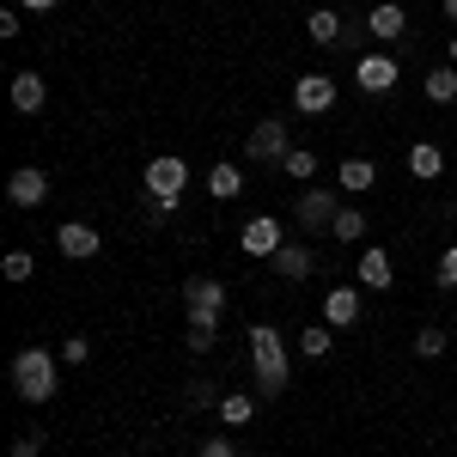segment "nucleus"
Masks as SVG:
<instances>
[{"instance_id": "nucleus-1", "label": "nucleus", "mask_w": 457, "mask_h": 457, "mask_svg": "<svg viewBox=\"0 0 457 457\" xmlns=\"http://www.w3.org/2000/svg\"><path fill=\"white\" fill-rule=\"evenodd\" d=\"M250 372H256V396H262V403H275V396L293 385L281 329H275V323H250Z\"/></svg>"}, {"instance_id": "nucleus-2", "label": "nucleus", "mask_w": 457, "mask_h": 457, "mask_svg": "<svg viewBox=\"0 0 457 457\" xmlns=\"http://www.w3.org/2000/svg\"><path fill=\"white\" fill-rule=\"evenodd\" d=\"M12 390H19L25 403H49V396L62 390V353L19 348V353H12Z\"/></svg>"}, {"instance_id": "nucleus-3", "label": "nucleus", "mask_w": 457, "mask_h": 457, "mask_svg": "<svg viewBox=\"0 0 457 457\" xmlns=\"http://www.w3.org/2000/svg\"><path fill=\"white\" fill-rule=\"evenodd\" d=\"M141 189L146 195H159V202H183V189H189V165L177 159V153H165V159H153L141 171Z\"/></svg>"}, {"instance_id": "nucleus-4", "label": "nucleus", "mask_w": 457, "mask_h": 457, "mask_svg": "<svg viewBox=\"0 0 457 457\" xmlns=\"http://www.w3.org/2000/svg\"><path fill=\"white\" fill-rule=\"evenodd\" d=\"M245 153H250V159H262V165H281L287 153H293V135H287V122H281V116L256 122V129L245 135Z\"/></svg>"}, {"instance_id": "nucleus-5", "label": "nucleus", "mask_w": 457, "mask_h": 457, "mask_svg": "<svg viewBox=\"0 0 457 457\" xmlns=\"http://www.w3.org/2000/svg\"><path fill=\"white\" fill-rule=\"evenodd\" d=\"M336 213H342V202H336V189H323V183H312V189L293 202V220H299L305 232H329Z\"/></svg>"}, {"instance_id": "nucleus-6", "label": "nucleus", "mask_w": 457, "mask_h": 457, "mask_svg": "<svg viewBox=\"0 0 457 457\" xmlns=\"http://www.w3.org/2000/svg\"><path fill=\"white\" fill-rule=\"evenodd\" d=\"M293 104L305 110V116L336 110V79H329V73H299V79H293Z\"/></svg>"}, {"instance_id": "nucleus-7", "label": "nucleus", "mask_w": 457, "mask_h": 457, "mask_svg": "<svg viewBox=\"0 0 457 457\" xmlns=\"http://www.w3.org/2000/svg\"><path fill=\"white\" fill-rule=\"evenodd\" d=\"M6 202H12V208H43V202H49V171L19 165V171L6 177Z\"/></svg>"}, {"instance_id": "nucleus-8", "label": "nucleus", "mask_w": 457, "mask_h": 457, "mask_svg": "<svg viewBox=\"0 0 457 457\" xmlns=\"http://www.w3.org/2000/svg\"><path fill=\"white\" fill-rule=\"evenodd\" d=\"M353 79H360V92H372V98H385V92H396V62L390 55H360L353 62Z\"/></svg>"}, {"instance_id": "nucleus-9", "label": "nucleus", "mask_w": 457, "mask_h": 457, "mask_svg": "<svg viewBox=\"0 0 457 457\" xmlns=\"http://www.w3.org/2000/svg\"><path fill=\"white\" fill-rule=\"evenodd\" d=\"M55 250L73 256V262H86V256H98V250H104V232H98V226H86V220H68V226L55 232Z\"/></svg>"}, {"instance_id": "nucleus-10", "label": "nucleus", "mask_w": 457, "mask_h": 457, "mask_svg": "<svg viewBox=\"0 0 457 457\" xmlns=\"http://www.w3.org/2000/svg\"><path fill=\"white\" fill-rule=\"evenodd\" d=\"M238 245H245V256H275V250H281V220H275V213H256V220H245Z\"/></svg>"}, {"instance_id": "nucleus-11", "label": "nucleus", "mask_w": 457, "mask_h": 457, "mask_svg": "<svg viewBox=\"0 0 457 457\" xmlns=\"http://www.w3.org/2000/svg\"><path fill=\"white\" fill-rule=\"evenodd\" d=\"M183 312H226V287L213 275H189L183 281Z\"/></svg>"}, {"instance_id": "nucleus-12", "label": "nucleus", "mask_w": 457, "mask_h": 457, "mask_svg": "<svg viewBox=\"0 0 457 457\" xmlns=\"http://www.w3.org/2000/svg\"><path fill=\"white\" fill-rule=\"evenodd\" d=\"M403 31H409V12H403L396 0H378V6L366 12V37H378V43H396Z\"/></svg>"}, {"instance_id": "nucleus-13", "label": "nucleus", "mask_w": 457, "mask_h": 457, "mask_svg": "<svg viewBox=\"0 0 457 457\" xmlns=\"http://www.w3.org/2000/svg\"><path fill=\"white\" fill-rule=\"evenodd\" d=\"M323 323H329V329L360 323V293H353V287H329V293H323Z\"/></svg>"}, {"instance_id": "nucleus-14", "label": "nucleus", "mask_w": 457, "mask_h": 457, "mask_svg": "<svg viewBox=\"0 0 457 457\" xmlns=\"http://www.w3.org/2000/svg\"><path fill=\"white\" fill-rule=\"evenodd\" d=\"M269 269L281 275V281H305L317 269V256H312V245H281L275 256H269Z\"/></svg>"}, {"instance_id": "nucleus-15", "label": "nucleus", "mask_w": 457, "mask_h": 457, "mask_svg": "<svg viewBox=\"0 0 457 457\" xmlns=\"http://www.w3.org/2000/svg\"><path fill=\"white\" fill-rule=\"evenodd\" d=\"M43 104H49L43 73H12V110H19V116H37Z\"/></svg>"}, {"instance_id": "nucleus-16", "label": "nucleus", "mask_w": 457, "mask_h": 457, "mask_svg": "<svg viewBox=\"0 0 457 457\" xmlns=\"http://www.w3.org/2000/svg\"><path fill=\"white\" fill-rule=\"evenodd\" d=\"M353 275H360V287H372V293H385V287L396 281V269H390V256H385L378 245L360 250V269H353Z\"/></svg>"}, {"instance_id": "nucleus-17", "label": "nucleus", "mask_w": 457, "mask_h": 457, "mask_svg": "<svg viewBox=\"0 0 457 457\" xmlns=\"http://www.w3.org/2000/svg\"><path fill=\"white\" fill-rule=\"evenodd\" d=\"M305 31H312V43H323V49H336V43H348V19L323 6V12H312V19H305Z\"/></svg>"}, {"instance_id": "nucleus-18", "label": "nucleus", "mask_w": 457, "mask_h": 457, "mask_svg": "<svg viewBox=\"0 0 457 457\" xmlns=\"http://www.w3.org/2000/svg\"><path fill=\"white\" fill-rule=\"evenodd\" d=\"M336 183H342L348 195H366V189H378V165H372V159H342Z\"/></svg>"}, {"instance_id": "nucleus-19", "label": "nucleus", "mask_w": 457, "mask_h": 457, "mask_svg": "<svg viewBox=\"0 0 457 457\" xmlns=\"http://www.w3.org/2000/svg\"><path fill=\"white\" fill-rule=\"evenodd\" d=\"M256 403H262L256 390H226V396H220V421H226V427H245L250 415H256Z\"/></svg>"}, {"instance_id": "nucleus-20", "label": "nucleus", "mask_w": 457, "mask_h": 457, "mask_svg": "<svg viewBox=\"0 0 457 457\" xmlns=\"http://www.w3.org/2000/svg\"><path fill=\"white\" fill-rule=\"evenodd\" d=\"M409 171L421 177V183H433V177L445 171V153H439L433 141H415V146H409Z\"/></svg>"}, {"instance_id": "nucleus-21", "label": "nucleus", "mask_w": 457, "mask_h": 457, "mask_svg": "<svg viewBox=\"0 0 457 457\" xmlns=\"http://www.w3.org/2000/svg\"><path fill=\"white\" fill-rule=\"evenodd\" d=\"M329 238H336V245H360V238H366V213L342 208L336 220H329Z\"/></svg>"}, {"instance_id": "nucleus-22", "label": "nucleus", "mask_w": 457, "mask_h": 457, "mask_svg": "<svg viewBox=\"0 0 457 457\" xmlns=\"http://www.w3.org/2000/svg\"><path fill=\"white\" fill-rule=\"evenodd\" d=\"M238 189H245V171H238V165H213L208 171V195L213 202H232Z\"/></svg>"}, {"instance_id": "nucleus-23", "label": "nucleus", "mask_w": 457, "mask_h": 457, "mask_svg": "<svg viewBox=\"0 0 457 457\" xmlns=\"http://www.w3.org/2000/svg\"><path fill=\"white\" fill-rule=\"evenodd\" d=\"M427 98L433 104H457V68L445 62V68H427Z\"/></svg>"}, {"instance_id": "nucleus-24", "label": "nucleus", "mask_w": 457, "mask_h": 457, "mask_svg": "<svg viewBox=\"0 0 457 457\" xmlns=\"http://www.w3.org/2000/svg\"><path fill=\"white\" fill-rule=\"evenodd\" d=\"M281 171L293 177V183H312V177H317V153H312V146H293V153L281 159Z\"/></svg>"}, {"instance_id": "nucleus-25", "label": "nucleus", "mask_w": 457, "mask_h": 457, "mask_svg": "<svg viewBox=\"0 0 457 457\" xmlns=\"http://www.w3.org/2000/svg\"><path fill=\"white\" fill-rule=\"evenodd\" d=\"M0 275H6V281H31L37 262L25 256V250H6V256H0Z\"/></svg>"}, {"instance_id": "nucleus-26", "label": "nucleus", "mask_w": 457, "mask_h": 457, "mask_svg": "<svg viewBox=\"0 0 457 457\" xmlns=\"http://www.w3.org/2000/svg\"><path fill=\"white\" fill-rule=\"evenodd\" d=\"M445 348H452V336H445V329H415V353H421V360H439Z\"/></svg>"}, {"instance_id": "nucleus-27", "label": "nucleus", "mask_w": 457, "mask_h": 457, "mask_svg": "<svg viewBox=\"0 0 457 457\" xmlns=\"http://www.w3.org/2000/svg\"><path fill=\"white\" fill-rule=\"evenodd\" d=\"M183 409H220V390H213L208 378H195V385L183 390Z\"/></svg>"}, {"instance_id": "nucleus-28", "label": "nucleus", "mask_w": 457, "mask_h": 457, "mask_svg": "<svg viewBox=\"0 0 457 457\" xmlns=\"http://www.w3.org/2000/svg\"><path fill=\"white\" fill-rule=\"evenodd\" d=\"M329 336H336L329 323H323V329H305V336H299V353H305V360H323V353H329Z\"/></svg>"}, {"instance_id": "nucleus-29", "label": "nucleus", "mask_w": 457, "mask_h": 457, "mask_svg": "<svg viewBox=\"0 0 457 457\" xmlns=\"http://www.w3.org/2000/svg\"><path fill=\"white\" fill-rule=\"evenodd\" d=\"M220 342V329H202V323H183V348L189 353H208Z\"/></svg>"}, {"instance_id": "nucleus-30", "label": "nucleus", "mask_w": 457, "mask_h": 457, "mask_svg": "<svg viewBox=\"0 0 457 457\" xmlns=\"http://www.w3.org/2000/svg\"><path fill=\"white\" fill-rule=\"evenodd\" d=\"M171 208H177V202H159V195H146V189H141V220H146V226H165Z\"/></svg>"}, {"instance_id": "nucleus-31", "label": "nucleus", "mask_w": 457, "mask_h": 457, "mask_svg": "<svg viewBox=\"0 0 457 457\" xmlns=\"http://www.w3.org/2000/svg\"><path fill=\"white\" fill-rule=\"evenodd\" d=\"M86 360H92V342L86 336H68L62 342V366H86Z\"/></svg>"}, {"instance_id": "nucleus-32", "label": "nucleus", "mask_w": 457, "mask_h": 457, "mask_svg": "<svg viewBox=\"0 0 457 457\" xmlns=\"http://www.w3.org/2000/svg\"><path fill=\"white\" fill-rule=\"evenodd\" d=\"M12 457H43V427H37V433H19V439H12Z\"/></svg>"}, {"instance_id": "nucleus-33", "label": "nucleus", "mask_w": 457, "mask_h": 457, "mask_svg": "<svg viewBox=\"0 0 457 457\" xmlns=\"http://www.w3.org/2000/svg\"><path fill=\"white\" fill-rule=\"evenodd\" d=\"M439 287H445V293H457V245L439 256Z\"/></svg>"}, {"instance_id": "nucleus-34", "label": "nucleus", "mask_w": 457, "mask_h": 457, "mask_svg": "<svg viewBox=\"0 0 457 457\" xmlns=\"http://www.w3.org/2000/svg\"><path fill=\"white\" fill-rule=\"evenodd\" d=\"M195 457H238V445H232V439H202Z\"/></svg>"}, {"instance_id": "nucleus-35", "label": "nucleus", "mask_w": 457, "mask_h": 457, "mask_svg": "<svg viewBox=\"0 0 457 457\" xmlns=\"http://www.w3.org/2000/svg\"><path fill=\"white\" fill-rule=\"evenodd\" d=\"M19 25H25V19H19V6L6 0V12H0V37H19Z\"/></svg>"}, {"instance_id": "nucleus-36", "label": "nucleus", "mask_w": 457, "mask_h": 457, "mask_svg": "<svg viewBox=\"0 0 457 457\" xmlns=\"http://www.w3.org/2000/svg\"><path fill=\"white\" fill-rule=\"evenodd\" d=\"M12 6H19V12H49L55 0H12Z\"/></svg>"}, {"instance_id": "nucleus-37", "label": "nucleus", "mask_w": 457, "mask_h": 457, "mask_svg": "<svg viewBox=\"0 0 457 457\" xmlns=\"http://www.w3.org/2000/svg\"><path fill=\"white\" fill-rule=\"evenodd\" d=\"M445 62H452V68H457V31H452V43H445Z\"/></svg>"}, {"instance_id": "nucleus-38", "label": "nucleus", "mask_w": 457, "mask_h": 457, "mask_svg": "<svg viewBox=\"0 0 457 457\" xmlns=\"http://www.w3.org/2000/svg\"><path fill=\"white\" fill-rule=\"evenodd\" d=\"M445 19H457V0H445Z\"/></svg>"}, {"instance_id": "nucleus-39", "label": "nucleus", "mask_w": 457, "mask_h": 457, "mask_svg": "<svg viewBox=\"0 0 457 457\" xmlns=\"http://www.w3.org/2000/svg\"><path fill=\"white\" fill-rule=\"evenodd\" d=\"M452 348H457V329H452Z\"/></svg>"}]
</instances>
